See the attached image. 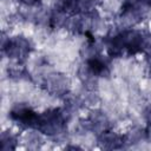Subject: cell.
<instances>
[{"instance_id": "obj_4", "label": "cell", "mask_w": 151, "mask_h": 151, "mask_svg": "<svg viewBox=\"0 0 151 151\" xmlns=\"http://www.w3.org/2000/svg\"><path fill=\"white\" fill-rule=\"evenodd\" d=\"M46 87L51 93L54 94H63L67 91L68 80L63 77L61 74H51L46 78Z\"/></svg>"}, {"instance_id": "obj_8", "label": "cell", "mask_w": 151, "mask_h": 151, "mask_svg": "<svg viewBox=\"0 0 151 151\" xmlns=\"http://www.w3.org/2000/svg\"><path fill=\"white\" fill-rule=\"evenodd\" d=\"M19 1L26 6H37L40 4L41 0H19Z\"/></svg>"}, {"instance_id": "obj_5", "label": "cell", "mask_w": 151, "mask_h": 151, "mask_svg": "<svg viewBox=\"0 0 151 151\" xmlns=\"http://www.w3.org/2000/svg\"><path fill=\"white\" fill-rule=\"evenodd\" d=\"M87 70L92 76L104 77L109 73V67L106 63L99 57H92L87 60Z\"/></svg>"}, {"instance_id": "obj_1", "label": "cell", "mask_w": 151, "mask_h": 151, "mask_svg": "<svg viewBox=\"0 0 151 151\" xmlns=\"http://www.w3.org/2000/svg\"><path fill=\"white\" fill-rule=\"evenodd\" d=\"M64 124L65 118L63 113L59 110H52L38 117L35 129L45 134L55 136L64 130Z\"/></svg>"}, {"instance_id": "obj_3", "label": "cell", "mask_w": 151, "mask_h": 151, "mask_svg": "<svg viewBox=\"0 0 151 151\" xmlns=\"http://www.w3.org/2000/svg\"><path fill=\"white\" fill-rule=\"evenodd\" d=\"M11 117L13 120H15L20 125L28 126V127H35L39 116L27 106H18L12 110Z\"/></svg>"}, {"instance_id": "obj_9", "label": "cell", "mask_w": 151, "mask_h": 151, "mask_svg": "<svg viewBox=\"0 0 151 151\" xmlns=\"http://www.w3.org/2000/svg\"><path fill=\"white\" fill-rule=\"evenodd\" d=\"M150 50H151V47H150ZM150 67H151V65H150Z\"/></svg>"}, {"instance_id": "obj_2", "label": "cell", "mask_w": 151, "mask_h": 151, "mask_svg": "<svg viewBox=\"0 0 151 151\" xmlns=\"http://www.w3.org/2000/svg\"><path fill=\"white\" fill-rule=\"evenodd\" d=\"M4 51L9 58L22 60L29 53V44L25 38L15 37L8 39L7 44L4 45Z\"/></svg>"}, {"instance_id": "obj_6", "label": "cell", "mask_w": 151, "mask_h": 151, "mask_svg": "<svg viewBox=\"0 0 151 151\" xmlns=\"http://www.w3.org/2000/svg\"><path fill=\"white\" fill-rule=\"evenodd\" d=\"M99 143L103 145V147L117 149L124 144V139H123V137H120L113 132L104 131V132H101V136L99 137Z\"/></svg>"}, {"instance_id": "obj_7", "label": "cell", "mask_w": 151, "mask_h": 151, "mask_svg": "<svg viewBox=\"0 0 151 151\" xmlns=\"http://www.w3.org/2000/svg\"><path fill=\"white\" fill-rule=\"evenodd\" d=\"M15 138L11 134V133H4L1 137V149L2 150H9V149H14L15 145Z\"/></svg>"}]
</instances>
